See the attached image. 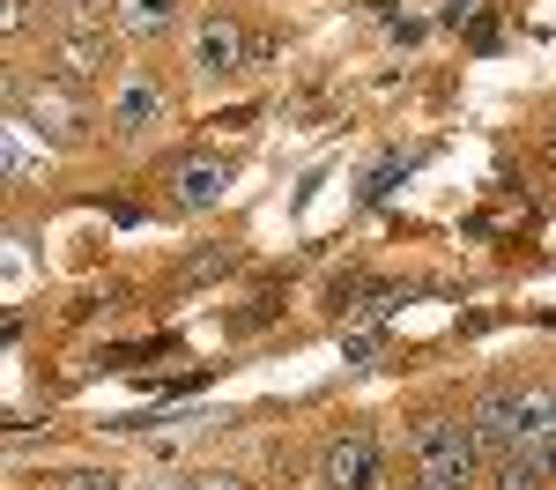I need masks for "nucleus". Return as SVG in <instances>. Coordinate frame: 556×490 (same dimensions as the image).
I'll use <instances>...</instances> for the list:
<instances>
[{
	"instance_id": "obj_8",
	"label": "nucleus",
	"mask_w": 556,
	"mask_h": 490,
	"mask_svg": "<svg viewBox=\"0 0 556 490\" xmlns=\"http://www.w3.org/2000/svg\"><path fill=\"white\" fill-rule=\"evenodd\" d=\"M164 186H172V201L186 216H208V209H223V193H230V164L208 156V149H186V156L164 164Z\"/></svg>"
},
{
	"instance_id": "obj_9",
	"label": "nucleus",
	"mask_w": 556,
	"mask_h": 490,
	"mask_svg": "<svg viewBox=\"0 0 556 490\" xmlns=\"http://www.w3.org/2000/svg\"><path fill=\"white\" fill-rule=\"evenodd\" d=\"M549 453L542 445H513V453H497L490 468H482V490H549Z\"/></svg>"
},
{
	"instance_id": "obj_11",
	"label": "nucleus",
	"mask_w": 556,
	"mask_h": 490,
	"mask_svg": "<svg viewBox=\"0 0 556 490\" xmlns=\"http://www.w3.org/2000/svg\"><path fill=\"white\" fill-rule=\"evenodd\" d=\"M0 178L23 193L30 178H52V156H38V134L23 127V120H8V141H0Z\"/></svg>"
},
{
	"instance_id": "obj_1",
	"label": "nucleus",
	"mask_w": 556,
	"mask_h": 490,
	"mask_svg": "<svg viewBox=\"0 0 556 490\" xmlns=\"http://www.w3.org/2000/svg\"><path fill=\"white\" fill-rule=\"evenodd\" d=\"M401 461H408V476H430V483H453V490H482V468H490L468 409H445V401L401 416Z\"/></svg>"
},
{
	"instance_id": "obj_5",
	"label": "nucleus",
	"mask_w": 556,
	"mask_h": 490,
	"mask_svg": "<svg viewBox=\"0 0 556 490\" xmlns=\"http://www.w3.org/2000/svg\"><path fill=\"white\" fill-rule=\"evenodd\" d=\"M312 490H393V461H386L379 431H364V424L327 431L312 453Z\"/></svg>"
},
{
	"instance_id": "obj_7",
	"label": "nucleus",
	"mask_w": 556,
	"mask_h": 490,
	"mask_svg": "<svg viewBox=\"0 0 556 490\" xmlns=\"http://www.w3.org/2000/svg\"><path fill=\"white\" fill-rule=\"evenodd\" d=\"M468 424H475V439H482L490 461L527 445V431H519V379H482L468 394Z\"/></svg>"
},
{
	"instance_id": "obj_10",
	"label": "nucleus",
	"mask_w": 556,
	"mask_h": 490,
	"mask_svg": "<svg viewBox=\"0 0 556 490\" xmlns=\"http://www.w3.org/2000/svg\"><path fill=\"white\" fill-rule=\"evenodd\" d=\"M112 23L134 45H164L178 30V0H112Z\"/></svg>"
},
{
	"instance_id": "obj_16",
	"label": "nucleus",
	"mask_w": 556,
	"mask_h": 490,
	"mask_svg": "<svg viewBox=\"0 0 556 490\" xmlns=\"http://www.w3.org/2000/svg\"><path fill=\"white\" fill-rule=\"evenodd\" d=\"M549 149H556V120H549Z\"/></svg>"
},
{
	"instance_id": "obj_6",
	"label": "nucleus",
	"mask_w": 556,
	"mask_h": 490,
	"mask_svg": "<svg viewBox=\"0 0 556 490\" xmlns=\"http://www.w3.org/2000/svg\"><path fill=\"white\" fill-rule=\"evenodd\" d=\"M104 127L112 141H149V134L172 127V89L156 67H119L112 75V104H104Z\"/></svg>"
},
{
	"instance_id": "obj_14",
	"label": "nucleus",
	"mask_w": 556,
	"mask_h": 490,
	"mask_svg": "<svg viewBox=\"0 0 556 490\" xmlns=\"http://www.w3.org/2000/svg\"><path fill=\"white\" fill-rule=\"evenodd\" d=\"M393 490H453V483H430V476H408V483H393Z\"/></svg>"
},
{
	"instance_id": "obj_3",
	"label": "nucleus",
	"mask_w": 556,
	"mask_h": 490,
	"mask_svg": "<svg viewBox=\"0 0 556 490\" xmlns=\"http://www.w3.org/2000/svg\"><path fill=\"white\" fill-rule=\"evenodd\" d=\"M275 60V38H253L238 15H223L208 8L201 23H193V38H186V67L201 75V83H230V75H253Z\"/></svg>"
},
{
	"instance_id": "obj_12",
	"label": "nucleus",
	"mask_w": 556,
	"mask_h": 490,
	"mask_svg": "<svg viewBox=\"0 0 556 490\" xmlns=\"http://www.w3.org/2000/svg\"><path fill=\"white\" fill-rule=\"evenodd\" d=\"M230 267H238V246H201V253L178 261V275L186 282H208V275H230Z\"/></svg>"
},
{
	"instance_id": "obj_15",
	"label": "nucleus",
	"mask_w": 556,
	"mask_h": 490,
	"mask_svg": "<svg viewBox=\"0 0 556 490\" xmlns=\"http://www.w3.org/2000/svg\"><path fill=\"white\" fill-rule=\"evenodd\" d=\"M542 453H549V476H556V445H542Z\"/></svg>"
},
{
	"instance_id": "obj_2",
	"label": "nucleus",
	"mask_w": 556,
	"mask_h": 490,
	"mask_svg": "<svg viewBox=\"0 0 556 490\" xmlns=\"http://www.w3.org/2000/svg\"><path fill=\"white\" fill-rule=\"evenodd\" d=\"M8 120H23L45 149H83L97 127L89 89L60 83V75H8Z\"/></svg>"
},
{
	"instance_id": "obj_4",
	"label": "nucleus",
	"mask_w": 556,
	"mask_h": 490,
	"mask_svg": "<svg viewBox=\"0 0 556 490\" xmlns=\"http://www.w3.org/2000/svg\"><path fill=\"white\" fill-rule=\"evenodd\" d=\"M45 75H60V83H75V89H97L104 75H119V45L89 15H52L45 23Z\"/></svg>"
},
{
	"instance_id": "obj_13",
	"label": "nucleus",
	"mask_w": 556,
	"mask_h": 490,
	"mask_svg": "<svg viewBox=\"0 0 556 490\" xmlns=\"http://www.w3.org/2000/svg\"><path fill=\"white\" fill-rule=\"evenodd\" d=\"M52 490H127L112 468H67V476H52Z\"/></svg>"
}]
</instances>
